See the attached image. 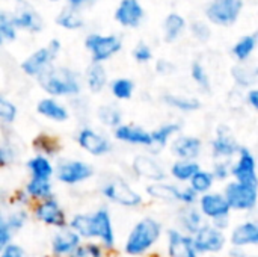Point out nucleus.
<instances>
[{
	"label": "nucleus",
	"instance_id": "obj_41",
	"mask_svg": "<svg viewBox=\"0 0 258 257\" xmlns=\"http://www.w3.org/2000/svg\"><path fill=\"white\" fill-rule=\"evenodd\" d=\"M18 159V150L11 139H3L0 142V168L12 167Z\"/></svg>",
	"mask_w": 258,
	"mask_h": 257
},
{
	"label": "nucleus",
	"instance_id": "obj_23",
	"mask_svg": "<svg viewBox=\"0 0 258 257\" xmlns=\"http://www.w3.org/2000/svg\"><path fill=\"white\" fill-rule=\"evenodd\" d=\"M180 186L174 182H153L145 186V195L159 203H166V204H178V192Z\"/></svg>",
	"mask_w": 258,
	"mask_h": 257
},
{
	"label": "nucleus",
	"instance_id": "obj_19",
	"mask_svg": "<svg viewBox=\"0 0 258 257\" xmlns=\"http://www.w3.org/2000/svg\"><path fill=\"white\" fill-rule=\"evenodd\" d=\"M163 236L166 239V256L168 257H201L194 247L192 236L181 233L178 229L171 227L165 232Z\"/></svg>",
	"mask_w": 258,
	"mask_h": 257
},
{
	"label": "nucleus",
	"instance_id": "obj_30",
	"mask_svg": "<svg viewBox=\"0 0 258 257\" xmlns=\"http://www.w3.org/2000/svg\"><path fill=\"white\" fill-rule=\"evenodd\" d=\"M162 101L168 106L172 108L181 114H194L201 109V100L197 97H186V95H178V94H165L162 97Z\"/></svg>",
	"mask_w": 258,
	"mask_h": 257
},
{
	"label": "nucleus",
	"instance_id": "obj_27",
	"mask_svg": "<svg viewBox=\"0 0 258 257\" xmlns=\"http://www.w3.org/2000/svg\"><path fill=\"white\" fill-rule=\"evenodd\" d=\"M203 167L198 161H174L168 168V177L174 180L177 185H187L189 180L200 171Z\"/></svg>",
	"mask_w": 258,
	"mask_h": 257
},
{
	"label": "nucleus",
	"instance_id": "obj_22",
	"mask_svg": "<svg viewBox=\"0 0 258 257\" xmlns=\"http://www.w3.org/2000/svg\"><path fill=\"white\" fill-rule=\"evenodd\" d=\"M175 221L177 227L181 233L194 236L204 224L206 220L197 209V206H181L175 212Z\"/></svg>",
	"mask_w": 258,
	"mask_h": 257
},
{
	"label": "nucleus",
	"instance_id": "obj_29",
	"mask_svg": "<svg viewBox=\"0 0 258 257\" xmlns=\"http://www.w3.org/2000/svg\"><path fill=\"white\" fill-rule=\"evenodd\" d=\"M142 8L138 3V0H122L115 18L122 24V26H128V27H136L139 24V20L142 17Z\"/></svg>",
	"mask_w": 258,
	"mask_h": 257
},
{
	"label": "nucleus",
	"instance_id": "obj_35",
	"mask_svg": "<svg viewBox=\"0 0 258 257\" xmlns=\"http://www.w3.org/2000/svg\"><path fill=\"white\" fill-rule=\"evenodd\" d=\"M11 23L14 27H20V29H27L30 32H38L41 30L42 24H41V18L36 15L35 11H32L30 8L21 9L18 14H15L14 18H11Z\"/></svg>",
	"mask_w": 258,
	"mask_h": 257
},
{
	"label": "nucleus",
	"instance_id": "obj_58",
	"mask_svg": "<svg viewBox=\"0 0 258 257\" xmlns=\"http://www.w3.org/2000/svg\"><path fill=\"white\" fill-rule=\"evenodd\" d=\"M0 230H8L6 229V209L0 206Z\"/></svg>",
	"mask_w": 258,
	"mask_h": 257
},
{
	"label": "nucleus",
	"instance_id": "obj_15",
	"mask_svg": "<svg viewBox=\"0 0 258 257\" xmlns=\"http://www.w3.org/2000/svg\"><path fill=\"white\" fill-rule=\"evenodd\" d=\"M197 209L200 211L206 223H212L218 218L230 217L233 214L221 191H210L204 195H200L197 201Z\"/></svg>",
	"mask_w": 258,
	"mask_h": 257
},
{
	"label": "nucleus",
	"instance_id": "obj_17",
	"mask_svg": "<svg viewBox=\"0 0 258 257\" xmlns=\"http://www.w3.org/2000/svg\"><path fill=\"white\" fill-rule=\"evenodd\" d=\"M86 48L91 52L94 64H103L110 59L115 53L121 50V41L116 36H101V35H89L85 41Z\"/></svg>",
	"mask_w": 258,
	"mask_h": 257
},
{
	"label": "nucleus",
	"instance_id": "obj_31",
	"mask_svg": "<svg viewBox=\"0 0 258 257\" xmlns=\"http://www.w3.org/2000/svg\"><path fill=\"white\" fill-rule=\"evenodd\" d=\"M32 145H33V150L36 151V155H42V156L50 158L53 161L59 156V153L62 150L60 142L54 136L47 135V133H39L33 139Z\"/></svg>",
	"mask_w": 258,
	"mask_h": 257
},
{
	"label": "nucleus",
	"instance_id": "obj_28",
	"mask_svg": "<svg viewBox=\"0 0 258 257\" xmlns=\"http://www.w3.org/2000/svg\"><path fill=\"white\" fill-rule=\"evenodd\" d=\"M23 191L26 192V195L29 197V200L32 203H38V201L54 197L53 180H42V179L29 177V180L23 186Z\"/></svg>",
	"mask_w": 258,
	"mask_h": 257
},
{
	"label": "nucleus",
	"instance_id": "obj_57",
	"mask_svg": "<svg viewBox=\"0 0 258 257\" xmlns=\"http://www.w3.org/2000/svg\"><path fill=\"white\" fill-rule=\"evenodd\" d=\"M248 250L245 248H236V247H230L228 250V257H248Z\"/></svg>",
	"mask_w": 258,
	"mask_h": 257
},
{
	"label": "nucleus",
	"instance_id": "obj_33",
	"mask_svg": "<svg viewBox=\"0 0 258 257\" xmlns=\"http://www.w3.org/2000/svg\"><path fill=\"white\" fill-rule=\"evenodd\" d=\"M86 85L92 94H98V92L104 91V88L107 86V73L101 64L92 62L89 65V68L86 71Z\"/></svg>",
	"mask_w": 258,
	"mask_h": 257
},
{
	"label": "nucleus",
	"instance_id": "obj_6",
	"mask_svg": "<svg viewBox=\"0 0 258 257\" xmlns=\"http://www.w3.org/2000/svg\"><path fill=\"white\" fill-rule=\"evenodd\" d=\"M91 235L92 241L98 242L106 251L116 248V232L112 212L107 206H100L91 212Z\"/></svg>",
	"mask_w": 258,
	"mask_h": 257
},
{
	"label": "nucleus",
	"instance_id": "obj_45",
	"mask_svg": "<svg viewBox=\"0 0 258 257\" xmlns=\"http://www.w3.org/2000/svg\"><path fill=\"white\" fill-rule=\"evenodd\" d=\"M190 76H192L194 82H195L204 92H210L212 85H210L209 74L206 73L204 67H203L198 61H195V62L192 64V67H190Z\"/></svg>",
	"mask_w": 258,
	"mask_h": 257
},
{
	"label": "nucleus",
	"instance_id": "obj_4",
	"mask_svg": "<svg viewBox=\"0 0 258 257\" xmlns=\"http://www.w3.org/2000/svg\"><path fill=\"white\" fill-rule=\"evenodd\" d=\"M221 192L225 197L231 212L246 215L255 212L258 204L257 186H249L245 183L228 180L227 183H224V189Z\"/></svg>",
	"mask_w": 258,
	"mask_h": 257
},
{
	"label": "nucleus",
	"instance_id": "obj_48",
	"mask_svg": "<svg viewBox=\"0 0 258 257\" xmlns=\"http://www.w3.org/2000/svg\"><path fill=\"white\" fill-rule=\"evenodd\" d=\"M198 197L200 195L197 192H194L187 185H181L180 192H178V204L180 206H197Z\"/></svg>",
	"mask_w": 258,
	"mask_h": 257
},
{
	"label": "nucleus",
	"instance_id": "obj_25",
	"mask_svg": "<svg viewBox=\"0 0 258 257\" xmlns=\"http://www.w3.org/2000/svg\"><path fill=\"white\" fill-rule=\"evenodd\" d=\"M36 112L42 118H45L51 123H57V124L68 121L71 117L68 106H65L63 103H60L57 98H53V97L41 98L36 103Z\"/></svg>",
	"mask_w": 258,
	"mask_h": 257
},
{
	"label": "nucleus",
	"instance_id": "obj_14",
	"mask_svg": "<svg viewBox=\"0 0 258 257\" xmlns=\"http://www.w3.org/2000/svg\"><path fill=\"white\" fill-rule=\"evenodd\" d=\"M168 147L177 161H198L204 153V141L195 135L178 133Z\"/></svg>",
	"mask_w": 258,
	"mask_h": 257
},
{
	"label": "nucleus",
	"instance_id": "obj_43",
	"mask_svg": "<svg viewBox=\"0 0 258 257\" xmlns=\"http://www.w3.org/2000/svg\"><path fill=\"white\" fill-rule=\"evenodd\" d=\"M18 117V108L5 95H0V124L11 126Z\"/></svg>",
	"mask_w": 258,
	"mask_h": 257
},
{
	"label": "nucleus",
	"instance_id": "obj_7",
	"mask_svg": "<svg viewBox=\"0 0 258 257\" xmlns=\"http://www.w3.org/2000/svg\"><path fill=\"white\" fill-rule=\"evenodd\" d=\"M30 215L35 221L51 227V229H62L68 224V214L65 208L60 204V201L56 197L32 203L30 206Z\"/></svg>",
	"mask_w": 258,
	"mask_h": 257
},
{
	"label": "nucleus",
	"instance_id": "obj_37",
	"mask_svg": "<svg viewBox=\"0 0 258 257\" xmlns=\"http://www.w3.org/2000/svg\"><path fill=\"white\" fill-rule=\"evenodd\" d=\"M231 76L236 82L237 86L240 88H252L257 82V70L255 68H248L243 65H236L231 70Z\"/></svg>",
	"mask_w": 258,
	"mask_h": 257
},
{
	"label": "nucleus",
	"instance_id": "obj_18",
	"mask_svg": "<svg viewBox=\"0 0 258 257\" xmlns=\"http://www.w3.org/2000/svg\"><path fill=\"white\" fill-rule=\"evenodd\" d=\"M227 241L230 247L236 248H255L258 245V223L255 220L249 218L245 220L234 227L230 229L227 235Z\"/></svg>",
	"mask_w": 258,
	"mask_h": 257
},
{
	"label": "nucleus",
	"instance_id": "obj_1",
	"mask_svg": "<svg viewBox=\"0 0 258 257\" xmlns=\"http://www.w3.org/2000/svg\"><path fill=\"white\" fill-rule=\"evenodd\" d=\"M165 235L163 224L154 217H142L130 229L122 244V251L128 257H145L150 254Z\"/></svg>",
	"mask_w": 258,
	"mask_h": 257
},
{
	"label": "nucleus",
	"instance_id": "obj_40",
	"mask_svg": "<svg viewBox=\"0 0 258 257\" xmlns=\"http://www.w3.org/2000/svg\"><path fill=\"white\" fill-rule=\"evenodd\" d=\"M107 253L95 241H83L68 257H107Z\"/></svg>",
	"mask_w": 258,
	"mask_h": 257
},
{
	"label": "nucleus",
	"instance_id": "obj_55",
	"mask_svg": "<svg viewBox=\"0 0 258 257\" xmlns=\"http://www.w3.org/2000/svg\"><path fill=\"white\" fill-rule=\"evenodd\" d=\"M210 224H212L213 227H216V229L222 230V232H227V230H230V229H231V215H230V217L218 218V220L212 221Z\"/></svg>",
	"mask_w": 258,
	"mask_h": 257
},
{
	"label": "nucleus",
	"instance_id": "obj_21",
	"mask_svg": "<svg viewBox=\"0 0 258 257\" xmlns=\"http://www.w3.org/2000/svg\"><path fill=\"white\" fill-rule=\"evenodd\" d=\"M83 241L79 238L76 232H73L68 226L62 229H56L50 238V251L54 256L68 257Z\"/></svg>",
	"mask_w": 258,
	"mask_h": 257
},
{
	"label": "nucleus",
	"instance_id": "obj_32",
	"mask_svg": "<svg viewBox=\"0 0 258 257\" xmlns=\"http://www.w3.org/2000/svg\"><path fill=\"white\" fill-rule=\"evenodd\" d=\"M97 120L101 126L113 130L124 123V115H122V111L116 105L109 103L97 109Z\"/></svg>",
	"mask_w": 258,
	"mask_h": 257
},
{
	"label": "nucleus",
	"instance_id": "obj_36",
	"mask_svg": "<svg viewBox=\"0 0 258 257\" xmlns=\"http://www.w3.org/2000/svg\"><path fill=\"white\" fill-rule=\"evenodd\" d=\"M215 185H216V182H215L210 170H204V168H201L200 171H197L195 176L187 183V186L194 192H197L198 195H204V194L213 191Z\"/></svg>",
	"mask_w": 258,
	"mask_h": 257
},
{
	"label": "nucleus",
	"instance_id": "obj_38",
	"mask_svg": "<svg viewBox=\"0 0 258 257\" xmlns=\"http://www.w3.org/2000/svg\"><path fill=\"white\" fill-rule=\"evenodd\" d=\"M110 92L112 95L122 101V100H130L135 94V83L133 80L127 79V77H119V79H115L112 83H110Z\"/></svg>",
	"mask_w": 258,
	"mask_h": 257
},
{
	"label": "nucleus",
	"instance_id": "obj_8",
	"mask_svg": "<svg viewBox=\"0 0 258 257\" xmlns=\"http://www.w3.org/2000/svg\"><path fill=\"white\" fill-rule=\"evenodd\" d=\"M76 142L80 150H83L85 153L94 158H103L113 151L112 139L103 132L91 126H82L79 129L76 135Z\"/></svg>",
	"mask_w": 258,
	"mask_h": 257
},
{
	"label": "nucleus",
	"instance_id": "obj_2",
	"mask_svg": "<svg viewBox=\"0 0 258 257\" xmlns=\"http://www.w3.org/2000/svg\"><path fill=\"white\" fill-rule=\"evenodd\" d=\"M41 89L53 98L77 97L82 92V79L79 73L67 67H48L38 77Z\"/></svg>",
	"mask_w": 258,
	"mask_h": 257
},
{
	"label": "nucleus",
	"instance_id": "obj_26",
	"mask_svg": "<svg viewBox=\"0 0 258 257\" xmlns=\"http://www.w3.org/2000/svg\"><path fill=\"white\" fill-rule=\"evenodd\" d=\"M26 171L32 179L53 180L54 177V161L42 155H33L26 161Z\"/></svg>",
	"mask_w": 258,
	"mask_h": 257
},
{
	"label": "nucleus",
	"instance_id": "obj_34",
	"mask_svg": "<svg viewBox=\"0 0 258 257\" xmlns=\"http://www.w3.org/2000/svg\"><path fill=\"white\" fill-rule=\"evenodd\" d=\"M30 220V209L21 208H8L6 209V229L15 235L21 232Z\"/></svg>",
	"mask_w": 258,
	"mask_h": 257
},
{
	"label": "nucleus",
	"instance_id": "obj_44",
	"mask_svg": "<svg viewBox=\"0 0 258 257\" xmlns=\"http://www.w3.org/2000/svg\"><path fill=\"white\" fill-rule=\"evenodd\" d=\"M210 173L216 183H227L231 180V161H213Z\"/></svg>",
	"mask_w": 258,
	"mask_h": 257
},
{
	"label": "nucleus",
	"instance_id": "obj_56",
	"mask_svg": "<svg viewBox=\"0 0 258 257\" xmlns=\"http://www.w3.org/2000/svg\"><path fill=\"white\" fill-rule=\"evenodd\" d=\"M12 233L9 232V230H0V253L5 250V247L9 244V242H12Z\"/></svg>",
	"mask_w": 258,
	"mask_h": 257
},
{
	"label": "nucleus",
	"instance_id": "obj_46",
	"mask_svg": "<svg viewBox=\"0 0 258 257\" xmlns=\"http://www.w3.org/2000/svg\"><path fill=\"white\" fill-rule=\"evenodd\" d=\"M56 23H57L59 26L65 27V29H77V27H82V24H83L82 20L76 15V12L71 11V9H63V11L57 15Z\"/></svg>",
	"mask_w": 258,
	"mask_h": 257
},
{
	"label": "nucleus",
	"instance_id": "obj_39",
	"mask_svg": "<svg viewBox=\"0 0 258 257\" xmlns=\"http://www.w3.org/2000/svg\"><path fill=\"white\" fill-rule=\"evenodd\" d=\"M255 44H257V35L255 33L254 35H246L233 47V55L237 58V61L245 62V61H248V58L254 52Z\"/></svg>",
	"mask_w": 258,
	"mask_h": 257
},
{
	"label": "nucleus",
	"instance_id": "obj_24",
	"mask_svg": "<svg viewBox=\"0 0 258 257\" xmlns=\"http://www.w3.org/2000/svg\"><path fill=\"white\" fill-rule=\"evenodd\" d=\"M183 130V124L180 121H166L160 126H157L154 130H150L151 133V139H153V148L150 153L157 155L160 151H163L169 142Z\"/></svg>",
	"mask_w": 258,
	"mask_h": 257
},
{
	"label": "nucleus",
	"instance_id": "obj_47",
	"mask_svg": "<svg viewBox=\"0 0 258 257\" xmlns=\"http://www.w3.org/2000/svg\"><path fill=\"white\" fill-rule=\"evenodd\" d=\"M12 39H15V29L11 23V18L6 14L0 12V44Z\"/></svg>",
	"mask_w": 258,
	"mask_h": 257
},
{
	"label": "nucleus",
	"instance_id": "obj_51",
	"mask_svg": "<svg viewBox=\"0 0 258 257\" xmlns=\"http://www.w3.org/2000/svg\"><path fill=\"white\" fill-rule=\"evenodd\" d=\"M133 58L138 61V62H148L151 58H153V53L150 50L148 45H145L144 42H141L135 50H133Z\"/></svg>",
	"mask_w": 258,
	"mask_h": 257
},
{
	"label": "nucleus",
	"instance_id": "obj_60",
	"mask_svg": "<svg viewBox=\"0 0 258 257\" xmlns=\"http://www.w3.org/2000/svg\"><path fill=\"white\" fill-rule=\"evenodd\" d=\"M42 257H62V256H54V254H45V256Z\"/></svg>",
	"mask_w": 258,
	"mask_h": 257
},
{
	"label": "nucleus",
	"instance_id": "obj_3",
	"mask_svg": "<svg viewBox=\"0 0 258 257\" xmlns=\"http://www.w3.org/2000/svg\"><path fill=\"white\" fill-rule=\"evenodd\" d=\"M100 192L103 198L112 204H116L124 209H138L144 204V195L122 176H109L101 188Z\"/></svg>",
	"mask_w": 258,
	"mask_h": 257
},
{
	"label": "nucleus",
	"instance_id": "obj_5",
	"mask_svg": "<svg viewBox=\"0 0 258 257\" xmlns=\"http://www.w3.org/2000/svg\"><path fill=\"white\" fill-rule=\"evenodd\" d=\"M95 176L94 167L82 159H59L54 162V177L65 186H79Z\"/></svg>",
	"mask_w": 258,
	"mask_h": 257
},
{
	"label": "nucleus",
	"instance_id": "obj_13",
	"mask_svg": "<svg viewBox=\"0 0 258 257\" xmlns=\"http://www.w3.org/2000/svg\"><path fill=\"white\" fill-rule=\"evenodd\" d=\"M59 50H60V42L57 39L50 41L47 47L36 50L27 59L21 62L23 73L30 77H38L42 71H45L48 67L53 65V61L57 56Z\"/></svg>",
	"mask_w": 258,
	"mask_h": 257
},
{
	"label": "nucleus",
	"instance_id": "obj_20",
	"mask_svg": "<svg viewBox=\"0 0 258 257\" xmlns=\"http://www.w3.org/2000/svg\"><path fill=\"white\" fill-rule=\"evenodd\" d=\"M240 9L242 0H213L206 14L213 23L228 26L237 20Z\"/></svg>",
	"mask_w": 258,
	"mask_h": 257
},
{
	"label": "nucleus",
	"instance_id": "obj_10",
	"mask_svg": "<svg viewBox=\"0 0 258 257\" xmlns=\"http://www.w3.org/2000/svg\"><path fill=\"white\" fill-rule=\"evenodd\" d=\"M231 180L258 188L255 155L246 145H240L236 158L231 161Z\"/></svg>",
	"mask_w": 258,
	"mask_h": 257
},
{
	"label": "nucleus",
	"instance_id": "obj_11",
	"mask_svg": "<svg viewBox=\"0 0 258 257\" xmlns=\"http://www.w3.org/2000/svg\"><path fill=\"white\" fill-rule=\"evenodd\" d=\"M194 247L200 256L204 254H219L225 251L228 241L227 233L213 227L210 223H206L194 236Z\"/></svg>",
	"mask_w": 258,
	"mask_h": 257
},
{
	"label": "nucleus",
	"instance_id": "obj_50",
	"mask_svg": "<svg viewBox=\"0 0 258 257\" xmlns=\"http://www.w3.org/2000/svg\"><path fill=\"white\" fill-rule=\"evenodd\" d=\"M0 257H29V254L20 244L12 241L5 247V250L0 253Z\"/></svg>",
	"mask_w": 258,
	"mask_h": 257
},
{
	"label": "nucleus",
	"instance_id": "obj_61",
	"mask_svg": "<svg viewBox=\"0 0 258 257\" xmlns=\"http://www.w3.org/2000/svg\"><path fill=\"white\" fill-rule=\"evenodd\" d=\"M248 257H258L257 254H254V253H249V254H248Z\"/></svg>",
	"mask_w": 258,
	"mask_h": 257
},
{
	"label": "nucleus",
	"instance_id": "obj_12",
	"mask_svg": "<svg viewBox=\"0 0 258 257\" xmlns=\"http://www.w3.org/2000/svg\"><path fill=\"white\" fill-rule=\"evenodd\" d=\"M240 148L234 132L227 124H219L210 141V155L213 161H233Z\"/></svg>",
	"mask_w": 258,
	"mask_h": 257
},
{
	"label": "nucleus",
	"instance_id": "obj_54",
	"mask_svg": "<svg viewBox=\"0 0 258 257\" xmlns=\"http://www.w3.org/2000/svg\"><path fill=\"white\" fill-rule=\"evenodd\" d=\"M192 30H194V35H195L198 39H201V41H206V39L210 36V30H209L207 26H204L203 23H194Z\"/></svg>",
	"mask_w": 258,
	"mask_h": 257
},
{
	"label": "nucleus",
	"instance_id": "obj_52",
	"mask_svg": "<svg viewBox=\"0 0 258 257\" xmlns=\"http://www.w3.org/2000/svg\"><path fill=\"white\" fill-rule=\"evenodd\" d=\"M245 103L252 109L258 111V89L257 88H249L245 94Z\"/></svg>",
	"mask_w": 258,
	"mask_h": 257
},
{
	"label": "nucleus",
	"instance_id": "obj_59",
	"mask_svg": "<svg viewBox=\"0 0 258 257\" xmlns=\"http://www.w3.org/2000/svg\"><path fill=\"white\" fill-rule=\"evenodd\" d=\"M95 0H70V3L74 6V8H77V6H82V5H92Z\"/></svg>",
	"mask_w": 258,
	"mask_h": 257
},
{
	"label": "nucleus",
	"instance_id": "obj_42",
	"mask_svg": "<svg viewBox=\"0 0 258 257\" xmlns=\"http://www.w3.org/2000/svg\"><path fill=\"white\" fill-rule=\"evenodd\" d=\"M183 27H184L183 17H180L178 14H169L165 20V41L172 42L178 36Z\"/></svg>",
	"mask_w": 258,
	"mask_h": 257
},
{
	"label": "nucleus",
	"instance_id": "obj_53",
	"mask_svg": "<svg viewBox=\"0 0 258 257\" xmlns=\"http://www.w3.org/2000/svg\"><path fill=\"white\" fill-rule=\"evenodd\" d=\"M156 71L162 76H169L171 73L175 71V65H172L169 61H165V59H160L157 61L156 64Z\"/></svg>",
	"mask_w": 258,
	"mask_h": 257
},
{
	"label": "nucleus",
	"instance_id": "obj_49",
	"mask_svg": "<svg viewBox=\"0 0 258 257\" xmlns=\"http://www.w3.org/2000/svg\"><path fill=\"white\" fill-rule=\"evenodd\" d=\"M32 201L26 195L23 189L15 191L12 195H9V208H21V209H30Z\"/></svg>",
	"mask_w": 258,
	"mask_h": 257
},
{
	"label": "nucleus",
	"instance_id": "obj_9",
	"mask_svg": "<svg viewBox=\"0 0 258 257\" xmlns=\"http://www.w3.org/2000/svg\"><path fill=\"white\" fill-rule=\"evenodd\" d=\"M132 173L136 179L145 180L148 183L163 182L168 179V168L165 164L153 153H141L136 155L132 161Z\"/></svg>",
	"mask_w": 258,
	"mask_h": 257
},
{
	"label": "nucleus",
	"instance_id": "obj_16",
	"mask_svg": "<svg viewBox=\"0 0 258 257\" xmlns=\"http://www.w3.org/2000/svg\"><path fill=\"white\" fill-rule=\"evenodd\" d=\"M113 139L127 145H133V147H142L151 151L153 148V139H151V133L150 130L138 126V124H132V123H122L121 126H118L116 129L112 130Z\"/></svg>",
	"mask_w": 258,
	"mask_h": 257
}]
</instances>
